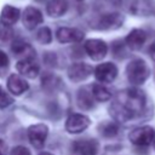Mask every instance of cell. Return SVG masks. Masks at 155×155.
I'll list each match as a JSON object with an SVG mask.
<instances>
[{"instance_id": "cell-18", "label": "cell", "mask_w": 155, "mask_h": 155, "mask_svg": "<svg viewBox=\"0 0 155 155\" xmlns=\"http://www.w3.org/2000/svg\"><path fill=\"white\" fill-rule=\"evenodd\" d=\"M93 94H92V87H82L79 90L78 93V105L81 109H91L93 107Z\"/></svg>"}, {"instance_id": "cell-21", "label": "cell", "mask_w": 155, "mask_h": 155, "mask_svg": "<svg viewBox=\"0 0 155 155\" xmlns=\"http://www.w3.org/2000/svg\"><path fill=\"white\" fill-rule=\"evenodd\" d=\"M99 130L104 137H114L117 133V125L111 121L103 122L102 125H99Z\"/></svg>"}, {"instance_id": "cell-15", "label": "cell", "mask_w": 155, "mask_h": 155, "mask_svg": "<svg viewBox=\"0 0 155 155\" xmlns=\"http://www.w3.org/2000/svg\"><path fill=\"white\" fill-rule=\"evenodd\" d=\"M19 16H21V12L18 8H16L11 5H5L4 8L1 10L0 22L5 27H11V25L16 24V22L19 19Z\"/></svg>"}, {"instance_id": "cell-9", "label": "cell", "mask_w": 155, "mask_h": 155, "mask_svg": "<svg viewBox=\"0 0 155 155\" xmlns=\"http://www.w3.org/2000/svg\"><path fill=\"white\" fill-rule=\"evenodd\" d=\"M90 119L84 114H73L67 119L65 130L69 133H80L90 126Z\"/></svg>"}, {"instance_id": "cell-3", "label": "cell", "mask_w": 155, "mask_h": 155, "mask_svg": "<svg viewBox=\"0 0 155 155\" xmlns=\"http://www.w3.org/2000/svg\"><path fill=\"white\" fill-rule=\"evenodd\" d=\"M130 140L139 147H147L151 144L155 139V130L150 126H140L131 131L128 136Z\"/></svg>"}, {"instance_id": "cell-8", "label": "cell", "mask_w": 155, "mask_h": 155, "mask_svg": "<svg viewBox=\"0 0 155 155\" xmlns=\"http://www.w3.org/2000/svg\"><path fill=\"white\" fill-rule=\"evenodd\" d=\"M93 73V68L87 63H74L68 69V76L73 82H80L86 80Z\"/></svg>"}, {"instance_id": "cell-20", "label": "cell", "mask_w": 155, "mask_h": 155, "mask_svg": "<svg viewBox=\"0 0 155 155\" xmlns=\"http://www.w3.org/2000/svg\"><path fill=\"white\" fill-rule=\"evenodd\" d=\"M92 94H93V98L98 102L109 101L110 97H111L109 90L107 87H104L102 84H96V85L92 86Z\"/></svg>"}, {"instance_id": "cell-29", "label": "cell", "mask_w": 155, "mask_h": 155, "mask_svg": "<svg viewBox=\"0 0 155 155\" xmlns=\"http://www.w3.org/2000/svg\"><path fill=\"white\" fill-rule=\"evenodd\" d=\"M153 143H154V148H155V139H154V142H153Z\"/></svg>"}, {"instance_id": "cell-19", "label": "cell", "mask_w": 155, "mask_h": 155, "mask_svg": "<svg viewBox=\"0 0 155 155\" xmlns=\"http://www.w3.org/2000/svg\"><path fill=\"white\" fill-rule=\"evenodd\" d=\"M12 51L17 54V56H23L22 59H25V58H33L31 56H29L28 53H34L33 48L24 41H21V40H17L13 42L12 45Z\"/></svg>"}, {"instance_id": "cell-7", "label": "cell", "mask_w": 155, "mask_h": 155, "mask_svg": "<svg viewBox=\"0 0 155 155\" xmlns=\"http://www.w3.org/2000/svg\"><path fill=\"white\" fill-rule=\"evenodd\" d=\"M98 143L96 139H79L71 144V155H96Z\"/></svg>"}, {"instance_id": "cell-11", "label": "cell", "mask_w": 155, "mask_h": 155, "mask_svg": "<svg viewBox=\"0 0 155 155\" xmlns=\"http://www.w3.org/2000/svg\"><path fill=\"white\" fill-rule=\"evenodd\" d=\"M44 21L42 18V13L36 8V7H33V6H29L24 10L23 15H22V22H23V25L29 29V30H33L34 28H36L39 24H41Z\"/></svg>"}, {"instance_id": "cell-14", "label": "cell", "mask_w": 155, "mask_h": 155, "mask_svg": "<svg viewBox=\"0 0 155 155\" xmlns=\"http://www.w3.org/2000/svg\"><path fill=\"white\" fill-rule=\"evenodd\" d=\"M147 40V34L142 29H133L128 33V35L125 39L126 45L131 50H139Z\"/></svg>"}, {"instance_id": "cell-22", "label": "cell", "mask_w": 155, "mask_h": 155, "mask_svg": "<svg viewBox=\"0 0 155 155\" xmlns=\"http://www.w3.org/2000/svg\"><path fill=\"white\" fill-rule=\"evenodd\" d=\"M36 40L41 44H50L52 40V33L47 27H44L38 30L36 33Z\"/></svg>"}, {"instance_id": "cell-10", "label": "cell", "mask_w": 155, "mask_h": 155, "mask_svg": "<svg viewBox=\"0 0 155 155\" xmlns=\"http://www.w3.org/2000/svg\"><path fill=\"white\" fill-rule=\"evenodd\" d=\"M56 38L59 42L67 44V42H79L84 39V31H81L78 28H68L62 27L56 31Z\"/></svg>"}, {"instance_id": "cell-17", "label": "cell", "mask_w": 155, "mask_h": 155, "mask_svg": "<svg viewBox=\"0 0 155 155\" xmlns=\"http://www.w3.org/2000/svg\"><path fill=\"white\" fill-rule=\"evenodd\" d=\"M122 22V17L119 13H107L98 19V28L99 29H110L116 28Z\"/></svg>"}, {"instance_id": "cell-1", "label": "cell", "mask_w": 155, "mask_h": 155, "mask_svg": "<svg viewBox=\"0 0 155 155\" xmlns=\"http://www.w3.org/2000/svg\"><path fill=\"white\" fill-rule=\"evenodd\" d=\"M145 107V93L137 88L131 87L120 91L110 105L111 116L119 122H126L138 116Z\"/></svg>"}, {"instance_id": "cell-30", "label": "cell", "mask_w": 155, "mask_h": 155, "mask_svg": "<svg viewBox=\"0 0 155 155\" xmlns=\"http://www.w3.org/2000/svg\"><path fill=\"white\" fill-rule=\"evenodd\" d=\"M78 1H81V0H78Z\"/></svg>"}, {"instance_id": "cell-25", "label": "cell", "mask_w": 155, "mask_h": 155, "mask_svg": "<svg viewBox=\"0 0 155 155\" xmlns=\"http://www.w3.org/2000/svg\"><path fill=\"white\" fill-rule=\"evenodd\" d=\"M7 64H8V57H7V54L0 50V68L7 67Z\"/></svg>"}, {"instance_id": "cell-4", "label": "cell", "mask_w": 155, "mask_h": 155, "mask_svg": "<svg viewBox=\"0 0 155 155\" xmlns=\"http://www.w3.org/2000/svg\"><path fill=\"white\" fill-rule=\"evenodd\" d=\"M47 133H48V128L46 125L44 124L31 125L28 128V138L30 144L36 149H42L47 138Z\"/></svg>"}, {"instance_id": "cell-2", "label": "cell", "mask_w": 155, "mask_h": 155, "mask_svg": "<svg viewBox=\"0 0 155 155\" xmlns=\"http://www.w3.org/2000/svg\"><path fill=\"white\" fill-rule=\"evenodd\" d=\"M126 74H127L128 81L132 85L137 86V85H142L147 81V79L150 75V68L144 59L137 58V59L131 61L127 64Z\"/></svg>"}, {"instance_id": "cell-28", "label": "cell", "mask_w": 155, "mask_h": 155, "mask_svg": "<svg viewBox=\"0 0 155 155\" xmlns=\"http://www.w3.org/2000/svg\"><path fill=\"white\" fill-rule=\"evenodd\" d=\"M39 155H52L51 153H46V151H44V153H40Z\"/></svg>"}, {"instance_id": "cell-13", "label": "cell", "mask_w": 155, "mask_h": 155, "mask_svg": "<svg viewBox=\"0 0 155 155\" xmlns=\"http://www.w3.org/2000/svg\"><path fill=\"white\" fill-rule=\"evenodd\" d=\"M7 88L12 94L19 96V94L24 93L29 88V85L24 80L23 76L18 75V74H12L7 79Z\"/></svg>"}, {"instance_id": "cell-5", "label": "cell", "mask_w": 155, "mask_h": 155, "mask_svg": "<svg viewBox=\"0 0 155 155\" xmlns=\"http://www.w3.org/2000/svg\"><path fill=\"white\" fill-rule=\"evenodd\" d=\"M84 48L86 53L93 59V61H101L105 57L108 52V46L103 40L99 39H90L86 40L84 44Z\"/></svg>"}, {"instance_id": "cell-16", "label": "cell", "mask_w": 155, "mask_h": 155, "mask_svg": "<svg viewBox=\"0 0 155 155\" xmlns=\"http://www.w3.org/2000/svg\"><path fill=\"white\" fill-rule=\"evenodd\" d=\"M68 10L67 0H50L46 6V11L51 17H61Z\"/></svg>"}, {"instance_id": "cell-24", "label": "cell", "mask_w": 155, "mask_h": 155, "mask_svg": "<svg viewBox=\"0 0 155 155\" xmlns=\"http://www.w3.org/2000/svg\"><path fill=\"white\" fill-rule=\"evenodd\" d=\"M10 155H30V151L25 147L17 145L10 151Z\"/></svg>"}, {"instance_id": "cell-23", "label": "cell", "mask_w": 155, "mask_h": 155, "mask_svg": "<svg viewBox=\"0 0 155 155\" xmlns=\"http://www.w3.org/2000/svg\"><path fill=\"white\" fill-rule=\"evenodd\" d=\"M13 102L12 97L0 86V108H6L8 105H11Z\"/></svg>"}, {"instance_id": "cell-27", "label": "cell", "mask_w": 155, "mask_h": 155, "mask_svg": "<svg viewBox=\"0 0 155 155\" xmlns=\"http://www.w3.org/2000/svg\"><path fill=\"white\" fill-rule=\"evenodd\" d=\"M149 52H150V56H151V58L155 61V41L150 45V48H149Z\"/></svg>"}, {"instance_id": "cell-6", "label": "cell", "mask_w": 155, "mask_h": 155, "mask_svg": "<svg viewBox=\"0 0 155 155\" xmlns=\"http://www.w3.org/2000/svg\"><path fill=\"white\" fill-rule=\"evenodd\" d=\"M93 73H94L96 79L101 84H109L115 80V78L117 75V68L115 64H113L110 62H105V63L98 64L93 69Z\"/></svg>"}, {"instance_id": "cell-12", "label": "cell", "mask_w": 155, "mask_h": 155, "mask_svg": "<svg viewBox=\"0 0 155 155\" xmlns=\"http://www.w3.org/2000/svg\"><path fill=\"white\" fill-rule=\"evenodd\" d=\"M16 69L21 74V76H25L29 79H34L39 74V65L33 58H25L18 61L16 64Z\"/></svg>"}, {"instance_id": "cell-26", "label": "cell", "mask_w": 155, "mask_h": 155, "mask_svg": "<svg viewBox=\"0 0 155 155\" xmlns=\"http://www.w3.org/2000/svg\"><path fill=\"white\" fill-rule=\"evenodd\" d=\"M0 155H7V145L2 139H0Z\"/></svg>"}]
</instances>
